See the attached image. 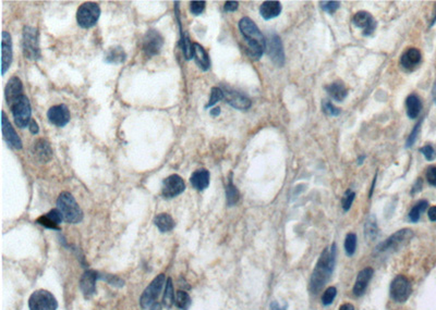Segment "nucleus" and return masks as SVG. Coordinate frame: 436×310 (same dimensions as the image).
Listing matches in <instances>:
<instances>
[{
  "label": "nucleus",
  "mask_w": 436,
  "mask_h": 310,
  "mask_svg": "<svg viewBox=\"0 0 436 310\" xmlns=\"http://www.w3.org/2000/svg\"><path fill=\"white\" fill-rule=\"evenodd\" d=\"M336 261V244H332L330 249L325 248L317 261L314 271L310 280V291L313 294L319 293L324 285L327 283Z\"/></svg>",
  "instance_id": "1"
},
{
  "label": "nucleus",
  "mask_w": 436,
  "mask_h": 310,
  "mask_svg": "<svg viewBox=\"0 0 436 310\" xmlns=\"http://www.w3.org/2000/svg\"><path fill=\"white\" fill-rule=\"evenodd\" d=\"M239 28L245 41L247 42L246 51L253 60H258L266 49V41L260 28L248 17L242 18L239 22Z\"/></svg>",
  "instance_id": "2"
},
{
  "label": "nucleus",
  "mask_w": 436,
  "mask_h": 310,
  "mask_svg": "<svg viewBox=\"0 0 436 310\" xmlns=\"http://www.w3.org/2000/svg\"><path fill=\"white\" fill-rule=\"evenodd\" d=\"M57 209L61 212L62 218L68 223L76 224L82 221L83 212L81 210L80 206L68 191H63L58 197Z\"/></svg>",
  "instance_id": "3"
},
{
  "label": "nucleus",
  "mask_w": 436,
  "mask_h": 310,
  "mask_svg": "<svg viewBox=\"0 0 436 310\" xmlns=\"http://www.w3.org/2000/svg\"><path fill=\"white\" fill-rule=\"evenodd\" d=\"M22 49H23L24 57L29 59V60H38L39 58H41L38 28L24 26L23 38H22Z\"/></svg>",
  "instance_id": "4"
},
{
  "label": "nucleus",
  "mask_w": 436,
  "mask_h": 310,
  "mask_svg": "<svg viewBox=\"0 0 436 310\" xmlns=\"http://www.w3.org/2000/svg\"><path fill=\"white\" fill-rule=\"evenodd\" d=\"M13 114V119L20 129L28 127L29 122L32 120V109L31 103L25 95H22L19 99L14 101L10 106Z\"/></svg>",
  "instance_id": "5"
},
{
  "label": "nucleus",
  "mask_w": 436,
  "mask_h": 310,
  "mask_svg": "<svg viewBox=\"0 0 436 310\" xmlns=\"http://www.w3.org/2000/svg\"><path fill=\"white\" fill-rule=\"evenodd\" d=\"M100 8L95 3H84L80 6L77 12L78 24L83 28H90L94 26L99 19Z\"/></svg>",
  "instance_id": "6"
},
{
  "label": "nucleus",
  "mask_w": 436,
  "mask_h": 310,
  "mask_svg": "<svg viewBox=\"0 0 436 310\" xmlns=\"http://www.w3.org/2000/svg\"><path fill=\"white\" fill-rule=\"evenodd\" d=\"M29 310H56L58 302L55 296L46 290L34 292L28 299Z\"/></svg>",
  "instance_id": "7"
},
{
  "label": "nucleus",
  "mask_w": 436,
  "mask_h": 310,
  "mask_svg": "<svg viewBox=\"0 0 436 310\" xmlns=\"http://www.w3.org/2000/svg\"><path fill=\"white\" fill-rule=\"evenodd\" d=\"M412 238L413 232L410 228H404V230H399L393 235H390L385 242L381 243L376 249L381 253L389 252V250H397L407 245Z\"/></svg>",
  "instance_id": "8"
},
{
  "label": "nucleus",
  "mask_w": 436,
  "mask_h": 310,
  "mask_svg": "<svg viewBox=\"0 0 436 310\" xmlns=\"http://www.w3.org/2000/svg\"><path fill=\"white\" fill-rule=\"evenodd\" d=\"M164 284H165V275H159L153 280L152 283L149 286L146 287L145 291L142 294L141 299H140V304H141V307L143 309L152 307L155 302H156V299L159 296Z\"/></svg>",
  "instance_id": "9"
},
{
  "label": "nucleus",
  "mask_w": 436,
  "mask_h": 310,
  "mask_svg": "<svg viewBox=\"0 0 436 310\" xmlns=\"http://www.w3.org/2000/svg\"><path fill=\"white\" fill-rule=\"evenodd\" d=\"M412 292L411 283L405 276H397L390 284V296L397 302H405Z\"/></svg>",
  "instance_id": "10"
},
{
  "label": "nucleus",
  "mask_w": 436,
  "mask_h": 310,
  "mask_svg": "<svg viewBox=\"0 0 436 310\" xmlns=\"http://www.w3.org/2000/svg\"><path fill=\"white\" fill-rule=\"evenodd\" d=\"M164 46V37L156 29H150L143 38V51L147 57L157 56Z\"/></svg>",
  "instance_id": "11"
},
{
  "label": "nucleus",
  "mask_w": 436,
  "mask_h": 310,
  "mask_svg": "<svg viewBox=\"0 0 436 310\" xmlns=\"http://www.w3.org/2000/svg\"><path fill=\"white\" fill-rule=\"evenodd\" d=\"M266 49H267V54L274 64L279 66V68H283L285 64V53L283 42L277 34H273L270 36L269 42L266 43Z\"/></svg>",
  "instance_id": "12"
},
{
  "label": "nucleus",
  "mask_w": 436,
  "mask_h": 310,
  "mask_svg": "<svg viewBox=\"0 0 436 310\" xmlns=\"http://www.w3.org/2000/svg\"><path fill=\"white\" fill-rule=\"evenodd\" d=\"M186 189V184H184L183 179L178 174H173L168 176L165 181L162 182V196L166 198H174L180 195Z\"/></svg>",
  "instance_id": "13"
},
{
  "label": "nucleus",
  "mask_w": 436,
  "mask_h": 310,
  "mask_svg": "<svg viewBox=\"0 0 436 310\" xmlns=\"http://www.w3.org/2000/svg\"><path fill=\"white\" fill-rule=\"evenodd\" d=\"M353 25L362 29V34L364 36H370L378 26V22L372 17L371 13L366 11H359L352 18Z\"/></svg>",
  "instance_id": "14"
},
{
  "label": "nucleus",
  "mask_w": 436,
  "mask_h": 310,
  "mask_svg": "<svg viewBox=\"0 0 436 310\" xmlns=\"http://www.w3.org/2000/svg\"><path fill=\"white\" fill-rule=\"evenodd\" d=\"M223 91H224L226 101L234 109L248 110L251 107V105H252V102H251V100L247 97V96L232 90L230 87L224 86Z\"/></svg>",
  "instance_id": "15"
},
{
  "label": "nucleus",
  "mask_w": 436,
  "mask_h": 310,
  "mask_svg": "<svg viewBox=\"0 0 436 310\" xmlns=\"http://www.w3.org/2000/svg\"><path fill=\"white\" fill-rule=\"evenodd\" d=\"M48 120L56 127L62 128L70 121V111L64 105H57L51 107L47 112Z\"/></svg>",
  "instance_id": "16"
},
{
  "label": "nucleus",
  "mask_w": 436,
  "mask_h": 310,
  "mask_svg": "<svg viewBox=\"0 0 436 310\" xmlns=\"http://www.w3.org/2000/svg\"><path fill=\"white\" fill-rule=\"evenodd\" d=\"M12 62V42L11 36L8 32H3L2 41V73L6 74Z\"/></svg>",
  "instance_id": "17"
},
{
  "label": "nucleus",
  "mask_w": 436,
  "mask_h": 310,
  "mask_svg": "<svg viewBox=\"0 0 436 310\" xmlns=\"http://www.w3.org/2000/svg\"><path fill=\"white\" fill-rule=\"evenodd\" d=\"M2 114H3L2 127H3L4 138L6 139L7 143H8L11 147H13V148L21 149L22 148V142H21L19 135L17 134V132L14 131V129L11 127V124L8 120V118H7L5 111H3Z\"/></svg>",
  "instance_id": "18"
},
{
  "label": "nucleus",
  "mask_w": 436,
  "mask_h": 310,
  "mask_svg": "<svg viewBox=\"0 0 436 310\" xmlns=\"http://www.w3.org/2000/svg\"><path fill=\"white\" fill-rule=\"evenodd\" d=\"M422 61V55L417 48H409L405 51L400 58V64L405 70L413 71L416 70Z\"/></svg>",
  "instance_id": "19"
},
{
  "label": "nucleus",
  "mask_w": 436,
  "mask_h": 310,
  "mask_svg": "<svg viewBox=\"0 0 436 310\" xmlns=\"http://www.w3.org/2000/svg\"><path fill=\"white\" fill-rule=\"evenodd\" d=\"M100 279L98 272L94 270H87L81 278L80 287L85 297H91L96 291V280Z\"/></svg>",
  "instance_id": "20"
},
{
  "label": "nucleus",
  "mask_w": 436,
  "mask_h": 310,
  "mask_svg": "<svg viewBox=\"0 0 436 310\" xmlns=\"http://www.w3.org/2000/svg\"><path fill=\"white\" fill-rule=\"evenodd\" d=\"M23 94V85H22L21 80L17 76H13L9 80L8 84L6 86L5 96L8 105L11 106L12 103L19 99Z\"/></svg>",
  "instance_id": "21"
},
{
  "label": "nucleus",
  "mask_w": 436,
  "mask_h": 310,
  "mask_svg": "<svg viewBox=\"0 0 436 310\" xmlns=\"http://www.w3.org/2000/svg\"><path fill=\"white\" fill-rule=\"evenodd\" d=\"M32 152L42 164H46L53 158V149H51L50 144L44 138H40L34 143Z\"/></svg>",
  "instance_id": "22"
},
{
  "label": "nucleus",
  "mask_w": 436,
  "mask_h": 310,
  "mask_svg": "<svg viewBox=\"0 0 436 310\" xmlns=\"http://www.w3.org/2000/svg\"><path fill=\"white\" fill-rule=\"evenodd\" d=\"M63 220L61 212L59 211L58 209H53L50 210L46 215H44L42 217H40L38 220H36V222L40 223L41 225L45 226L47 228H53V230H60V227H59V224L61 223V221Z\"/></svg>",
  "instance_id": "23"
},
{
  "label": "nucleus",
  "mask_w": 436,
  "mask_h": 310,
  "mask_svg": "<svg viewBox=\"0 0 436 310\" xmlns=\"http://www.w3.org/2000/svg\"><path fill=\"white\" fill-rule=\"evenodd\" d=\"M373 275H374V270L370 267H367L359 272L357 281L354 283V287H353V294L356 295V296H361V295L365 292L367 284L371 281Z\"/></svg>",
  "instance_id": "24"
},
{
  "label": "nucleus",
  "mask_w": 436,
  "mask_h": 310,
  "mask_svg": "<svg viewBox=\"0 0 436 310\" xmlns=\"http://www.w3.org/2000/svg\"><path fill=\"white\" fill-rule=\"evenodd\" d=\"M282 5L276 0H270L262 4L260 8V13L264 20H272L277 18L282 13Z\"/></svg>",
  "instance_id": "25"
},
{
  "label": "nucleus",
  "mask_w": 436,
  "mask_h": 310,
  "mask_svg": "<svg viewBox=\"0 0 436 310\" xmlns=\"http://www.w3.org/2000/svg\"><path fill=\"white\" fill-rule=\"evenodd\" d=\"M190 182L195 189L204 190L210 185V172L206 169H199L191 175Z\"/></svg>",
  "instance_id": "26"
},
{
  "label": "nucleus",
  "mask_w": 436,
  "mask_h": 310,
  "mask_svg": "<svg viewBox=\"0 0 436 310\" xmlns=\"http://www.w3.org/2000/svg\"><path fill=\"white\" fill-rule=\"evenodd\" d=\"M327 94L330 96V98L334 100L341 102L343 101L347 95H348V90H347L346 85L343 82H334L325 87Z\"/></svg>",
  "instance_id": "27"
},
{
  "label": "nucleus",
  "mask_w": 436,
  "mask_h": 310,
  "mask_svg": "<svg viewBox=\"0 0 436 310\" xmlns=\"http://www.w3.org/2000/svg\"><path fill=\"white\" fill-rule=\"evenodd\" d=\"M194 60L198 68L203 71H208L211 68L210 56L206 50L197 43H194Z\"/></svg>",
  "instance_id": "28"
},
{
  "label": "nucleus",
  "mask_w": 436,
  "mask_h": 310,
  "mask_svg": "<svg viewBox=\"0 0 436 310\" xmlns=\"http://www.w3.org/2000/svg\"><path fill=\"white\" fill-rule=\"evenodd\" d=\"M127 59V54L124 53L123 48L119 46L110 47L107 49L105 54V62L110 64H121Z\"/></svg>",
  "instance_id": "29"
},
{
  "label": "nucleus",
  "mask_w": 436,
  "mask_h": 310,
  "mask_svg": "<svg viewBox=\"0 0 436 310\" xmlns=\"http://www.w3.org/2000/svg\"><path fill=\"white\" fill-rule=\"evenodd\" d=\"M406 108H407V114L410 119H416L422 110V102L416 94L409 95L406 99Z\"/></svg>",
  "instance_id": "30"
},
{
  "label": "nucleus",
  "mask_w": 436,
  "mask_h": 310,
  "mask_svg": "<svg viewBox=\"0 0 436 310\" xmlns=\"http://www.w3.org/2000/svg\"><path fill=\"white\" fill-rule=\"evenodd\" d=\"M154 223L158 227V230L162 233L172 231L175 227V221L172 218V216H169L168 213H160V215L155 217Z\"/></svg>",
  "instance_id": "31"
},
{
  "label": "nucleus",
  "mask_w": 436,
  "mask_h": 310,
  "mask_svg": "<svg viewBox=\"0 0 436 310\" xmlns=\"http://www.w3.org/2000/svg\"><path fill=\"white\" fill-rule=\"evenodd\" d=\"M364 234L366 240H370V241H374L376 238H378L379 226L374 216H370L367 218L364 225Z\"/></svg>",
  "instance_id": "32"
},
{
  "label": "nucleus",
  "mask_w": 436,
  "mask_h": 310,
  "mask_svg": "<svg viewBox=\"0 0 436 310\" xmlns=\"http://www.w3.org/2000/svg\"><path fill=\"white\" fill-rule=\"evenodd\" d=\"M226 197H227V205H228L229 207L234 206L236 204H237V203L239 202V199H240L239 190H238V188H237V187H236V186L233 185L232 179H231V178L229 179L228 185H227V187H226Z\"/></svg>",
  "instance_id": "33"
},
{
  "label": "nucleus",
  "mask_w": 436,
  "mask_h": 310,
  "mask_svg": "<svg viewBox=\"0 0 436 310\" xmlns=\"http://www.w3.org/2000/svg\"><path fill=\"white\" fill-rule=\"evenodd\" d=\"M180 45L182 47L183 55L186 57L187 60H190V59L194 57V43L192 44L188 35H183V34L181 35Z\"/></svg>",
  "instance_id": "34"
},
{
  "label": "nucleus",
  "mask_w": 436,
  "mask_h": 310,
  "mask_svg": "<svg viewBox=\"0 0 436 310\" xmlns=\"http://www.w3.org/2000/svg\"><path fill=\"white\" fill-rule=\"evenodd\" d=\"M175 302V292H174V285L172 279H168L166 282V290L164 294V298H162V304L166 308H171Z\"/></svg>",
  "instance_id": "35"
},
{
  "label": "nucleus",
  "mask_w": 436,
  "mask_h": 310,
  "mask_svg": "<svg viewBox=\"0 0 436 310\" xmlns=\"http://www.w3.org/2000/svg\"><path fill=\"white\" fill-rule=\"evenodd\" d=\"M427 202L426 201H421L419 202L417 205H415V207L410 210L409 212V219L412 221V222H418L420 220V217L422 213L425 211V209L427 208Z\"/></svg>",
  "instance_id": "36"
},
{
  "label": "nucleus",
  "mask_w": 436,
  "mask_h": 310,
  "mask_svg": "<svg viewBox=\"0 0 436 310\" xmlns=\"http://www.w3.org/2000/svg\"><path fill=\"white\" fill-rule=\"evenodd\" d=\"M175 304L178 308L182 310H187L191 305V298L189 296V294L184 291L177 292L175 297Z\"/></svg>",
  "instance_id": "37"
},
{
  "label": "nucleus",
  "mask_w": 436,
  "mask_h": 310,
  "mask_svg": "<svg viewBox=\"0 0 436 310\" xmlns=\"http://www.w3.org/2000/svg\"><path fill=\"white\" fill-rule=\"evenodd\" d=\"M357 249V235L349 233L345 239V250L348 256H352Z\"/></svg>",
  "instance_id": "38"
},
{
  "label": "nucleus",
  "mask_w": 436,
  "mask_h": 310,
  "mask_svg": "<svg viewBox=\"0 0 436 310\" xmlns=\"http://www.w3.org/2000/svg\"><path fill=\"white\" fill-rule=\"evenodd\" d=\"M224 98H225V95H224L223 88H220V87H213L212 91H211L210 101H209L208 105L205 106V108L208 109V108L213 107L214 105H215V103H217L218 101H220L221 99H224Z\"/></svg>",
  "instance_id": "39"
},
{
  "label": "nucleus",
  "mask_w": 436,
  "mask_h": 310,
  "mask_svg": "<svg viewBox=\"0 0 436 310\" xmlns=\"http://www.w3.org/2000/svg\"><path fill=\"white\" fill-rule=\"evenodd\" d=\"M322 109H323L324 113H326V114L331 115V117H337V115H339V113H341V109L332 105L329 100H323L322 101Z\"/></svg>",
  "instance_id": "40"
},
{
  "label": "nucleus",
  "mask_w": 436,
  "mask_h": 310,
  "mask_svg": "<svg viewBox=\"0 0 436 310\" xmlns=\"http://www.w3.org/2000/svg\"><path fill=\"white\" fill-rule=\"evenodd\" d=\"M336 294H337L336 287H334V286L328 287V289L324 292L323 296H322L323 305H325V306L330 305L331 302H332V300H334V298L336 297Z\"/></svg>",
  "instance_id": "41"
},
{
  "label": "nucleus",
  "mask_w": 436,
  "mask_h": 310,
  "mask_svg": "<svg viewBox=\"0 0 436 310\" xmlns=\"http://www.w3.org/2000/svg\"><path fill=\"white\" fill-rule=\"evenodd\" d=\"M422 122H423V119H421V120H420V121L415 125V128H413L412 132L410 133V135H409V137H408V139H407V143H406V147H407V148H409V147H411L413 144L416 143L417 137H418L419 133H420L421 125H422Z\"/></svg>",
  "instance_id": "42"
},
{
  "label": "nucleus",
  "mask_w": 436,
  "mask_h": 310,
  "mask_svg": "<svg viewBox=\"0 0 436 310\" xmlns=\"http://www.w3.org/2000/svg\"><path fill=\"white\" fill-rule=\"evenodd\" d=\"M354 197H356L354 191H352L350 189L346 191L344 197H343V201H342V205H343V208L345 211H348L351 208V205L354 201Z\"/></svg>",
  "instance_id": "43"
},
{
  "label": "nucleus",
  "mask_w": 436,
  "mask_h": 310,
  "mask_svg": "<svg viewBox=\"0 0 436 310\" xmlns=\"http://www.w3.org/2000/svg\"><path fill=\"white\" fill-rule=\"evenodd\" d=\"M320 6L325 12L332 14L339 9V7H341V3L339 2H321Z\"/></svg>",
  "instance_id": "44"
},
{
  "label": "nucleus",
  "mask_w": 436,
  "mask_h": 310,
  "mask_svg": "<svg viewBox=\"0 0 436 310\" xmlns=\"http://www.w3.org/2000/svg\"><path fill=\"white\" fill-rule=\"evenodd\" d=\"M420 152H422L423 156L427 161H432L436 158V151L433 148L432 145H425L422 148H420Z\"/></svg>",
  "instance_id": "45"
},
{
  "label": "nucleus",
  "mask_w": 436,
  "mask_h": 310,
  "mask_svg": "<svg viewBox=\"0 0 436 310\" xmlns=\"http://www.w3.org/2000/svg\"><path fill=\"white\" fill-rule=\"evenodd\" d=\"M205 2H192L190 4V10L194 16H199L205 9Z\"/></svg>",
  "instance_id": "46"
},
{
  "label": "nucleus",
  "mask_w": 436,
  "mask_h": 310,
  "mask_svg": "<svg viewBox=\"0 0 436 310\" xmlns=\"http://www.w3.org/2000/svg\"><path fill=\"white\" fill-rule=\"evenodd\" d=\"M426 180L432 186L436 187V167H430L427 169Z\"/></svg>",
  "instance_id": "47"
},
{
  "label": "nucleus",
  "mask_w": 436,
  "mask_h": 310,
  "mask_svg": "<svg viewBox=\"0 0 436 310\" xmlns=\"http://www.w3.org/2000/svg\"><path fill=\"white\" fill-rule=\"evenodd\" d=\"M100 279H104L106 281L110 284V285H115V286H123V281L120 280L119 278L114 277V276H107V277H102Z\"/></svg>",
  "instance_id": "48"
},
{
  "label": "nucleus",
  "mask_w": 436,
  "mask_h": 310,
  "mask_svg": "<svg viewBox=\"0 0 436 310\" xmlns=\"http://www.w3.org/2000/svg\"><path fill=\"white\" fill-rule=\"evenodd\" d=\"M239 4L237 2H227L225 4V11L227 12H233L238 9Z\"/></svg>",
  "instance_id": "49"
},
{
  "label": "nucleus",
  "mask_w": 436,
  "mask_h": 310,
  "mask_svg": "<svg viewBox=\"0 0 436 310\" xmlns=\"http://www.w3.org/2000/svg\"><path fill=\"white\" fill-rule=\"evenodd\" d=\"M28 129H29V131H31L32 134H38L39 131H40L39 124L36 123V121L33 120V119L31 120V122H29V124H28Z\"/></svg>",
  "instance_id": "50"
},
{
  "label": "nucleus",
  "mask_w": 436,
  "mask_h": 310,
  "mask_svg": "<svg viewBox=\"0 0 436 310\" xmlns=\"http://www.w3.org/2000/svg\"><path fill=\"white\" fill-rule=\"evenodd\" d=\"M421 189H422V179H418L417 182L415 183V185H413V187L411 189V194H416Z\"/></svg>",
  "instance_id": "51"
},
{
  "label": "nucleus",
  "mask_w": 436,
  "mask_h": 310,
  "mask_svg": "<svg viewBox=\"0 0 436 310\" xmlns=\"http://www.w3.org/2000/svg\"><path fill=\"white\" fill-rule=\"evenodd\" d=\"M427 216H428V219H430L431 221H433V222H435V221H436V206L431 207V208L428 209Z\"/></svg>",
  "instance_id": "52"
},
{
  "label": "nucleus",
  "mask_w": 436,
  "mask_h": 310,
  "mask_svg": "<svg viewBox=\"0 0 436 310\" xmlns=\"http://www.w3.org/2000/svg\"><path fill=\"white\" fill-rule=\"evenodd\" d=\"M287 307H288L287 304L284 307H282L277 301H273L271 304V310H287Z\"/></svg>",
  "instance_id": "53"
},
{
  "label": "nucleus",
  "mask_w": 436,
  "mask_h": 310,
  "mask_svg": "<svg viewBox=\"0 0 436 310\" xmlns=\"http://www.w3.org/2000/svg\"><path fill=\"white\" fill-rule=\"evenodd\" d=\"M339 310H354V308L351 304H344L343 306H341Z\"/></svg>",
  "instance_id": "54"
},
{
  "label": "nucleus",
  "mask_w": 436,
  "mask_h": 310,
  "mask_svg": "<svg viewBox=\"0 0 436 310\" xmlns=\"http://www.w3.org/2000/svg\"><path fill=\"white\" fill-rule=\"evenodd\" d=\"M220 114V108H214L211 110V115L218 117Z\"/></svg>",
  "instance_id": "55"
},
{
  "label": "nucleus",
  "mask_w": 436,
  "mask_h": 310,
  "mask_svg": "<svg viewBox=\"0 0 436 310\" xmlns=\"http://www.w3.org/2000/svg\"><path fill=\"white\" fill-rule=\"evenodd\" d=\"M150 310H161V306H160V304L159 302H155V304L151 307V309Z\"/></svg>",
  "instance_id": "56"
},
{
  "label": "nucleus",
  "mask_w": 436,
  "mask_h": 310,
  "mask_svg": "<svg viewBox=\"0 0 436 310\" xmlns=\"http://www.w3.org/2000/svg\"><path fill=\"white\" fill-rule=\"evenodd\" d=\"M432 95H433V99H434V102H435V105H436V81H435V83H434V86H433V90H432Z\"/></svg>",
  "instance_id": "57"
},
{
  "label": "nucleus",
  "mask_w": 436,
  "mask_h": 310,
  "mask_svg": "<svg viewBox=\"0 0 436 310\" xmlns=\"http://www.w3.org/2000/svg\"><path fill=\"white\" fill-rule=\"evenodd\" d=\"M435 22H436V8H435V17H434V19L431 21V25H430V26H433V25L435 24Z\"/></svg>",
  "instance_id": "58"
},
{
  "label": "nucleus",
  "mask_w": 436,
  "mask_h": 310,
  "mask_svg": "<svg viewBox=\"0 0 436 310\" xmlns=\"http://www.w3.org/2000/svg\"><path fill=\"white\" fill-rule=\"evenodd\" d=\"M364 158H365L364 156H362L361 158H359V160H358L359 162H358V164H359V165H361V164H362V161H363V159H364Z\"/></svg>",
  "instance_id": "59"
}]
</instances>
